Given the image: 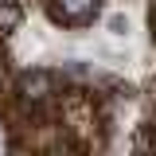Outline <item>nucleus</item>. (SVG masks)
Instances as JSON below:
<instances>
[{"mask_svg": "<svg viewBox=\"0 0 156 156\" xmlns=\"http://www.w3.org/2000/svg\"><path fill=\"white\" fill-rule=\"evenodd\" d=\"M94 12H98V0H55V8H51V16L58 23H74V27L90 23Z\"/></svg>", "mask_w": 156, "mask_h": 156, "instance_id": "f257e3e1", "label": "nucleus"}, {"mask_svg": "<svg viewBox=\"0 0 156 156\" xmlns=\"http://www.w3.org/2000/svg\"><path fill=\"white\" fill-rule=\"evenodd\" d=\"M20 94L27 98V101H31V98H47L51 94V74H43V70H35V74H23L20 78Z\"/></svg>", "mask_w": 156, "mask_h": 156, "instance_id": "f03ea898", "label": "nucleus"}, {"mask_svg": "<svg viewBox=\"0 0 156 156\" xmlns=\"http://www.w3.org/2000/svg\"><path fill=\"white\" fill-rule=\"evenodd\" d=\"M20 23V8H16V0H0V27L4 31H12Z\"/></svg>", "mask_w": 156, "mask_h": 156, "instance_id": "7ed1b4c3", "label": "nucleus"}, {"mask_svg": "<svg viewBox=\"0 0 156 156\" xmlns=\"http://www.w3.org/2000/svg\"><path fill=\"white\" fill-rule=\"evenodd\" d=\"M109 31H113V35H125V31H129V20L125 16H109Z\"/></svg>", "mask_w": 156, "mask_h": 156, "instance_id": "20e7f679", "label": "nucleus"}]
</instances>
